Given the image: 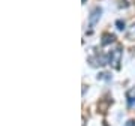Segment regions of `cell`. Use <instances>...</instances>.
Masks as SVG:
<instances>
[{
  "instance_id": "6da1fadb",
  "label": "cell",
  "mask_w": 135,
  "mask_h": 126,
  "mask_svg": "<svg viewBox=\"0 0 135 126\" xmlns=\"http://www.w3.org/2000/svg\"><path fill=\"white\" fill-rule=\"evenodd\" d=\"M120 62H122V47H117L108 54V63L114 69H120Z\"/></svg>"
},
{
  "instance_id": "7a4b0ae2",
  "label": "cell",
  "mask_w": 135,
  "mask_h": 126,
  "mask_svg": "<svg viewBox=\"0 0 135 126\" xmlns=\"http://www.w3.org/2000/svg\"><path fill=\"white\" fill-rule=\"evenodd\" d=\"M89 63H90L92 66H104V65L108 63V59L104 57V56L96 54V56H93V57H89Z\"/></svg>"
},
{
  "instance_id": "3957f363",
  "label": "cell",
  "mask_w": 135,
  "mask_h": 126,
  "mask_svg": "<svg viewBox=\"0 0 135 126\" xmlns=\"http://www.w3.org/2000/svg\"><path fill=\"white\" fill-rule=\"evenodd\" d=\"M101 14H102V9H101V8H95V9L92 11L90 18H89V24H90V27H93V26H95L98 21H99V18H101Z\"/></svg>"
},
{
  "instance_id": "277c9868",
  "label": "cell",
  "mask_w": 135,
  "mask_h": 126,
  "mask_svg": "<svg viewBox=\"0 0 135 126\" xmlns=\"http://www.w3.org/2000/svg\"><path fill=\"white\" fill-rule=\"evenodd\" d=\"M114 41H116V36H114V35L113 33H104L102 35V45H110L111 42H114Z\"/></svg>"
},
{
  "instance_id": "5b68a950",
  "label": "cell",
  "mask_w": 135,
  "mask_h": 126,
  "mask_svg": "<svg viewBox=\"0 0 135 126\" xmlns=\"http://www.w3.org/2000/svg\"><path fill=\"white\" fill-rule=\"evenodd\" d=\"M126 98H128V104H129V105H134V102H135V89L129 90L128 95H126Z\"/></svg>"
},
{
  "instance_id": "8992f818",
  "label": "cell",
  "mask_w": 135,
  "mask_h": 126,
  "mask_svg": "<svg viewBox=\"0 0 135 126\" xmlns=\"http://www.w3.org/2000/svg\"><path fill=\"white\" fill-rule=\"evenodd\" d=\"M128 39H135V23L132 24V27L128 32Z\"/></svg>"
},
{
  "instance_id": "52a82bcc",
  "label": "cell",
  "mask_w": 135,
  "mask_h": 126,
  "mask_svg": "<svg viewBox=\"0 0 135 126\" xmlns=\"http://www.w3.org/2000/svg\"><path fill=\"white\" fill-rule=\"evenodd\" d=\"M98 78H99V80H111V75L108 72H102V74L98 75Z\"/></svg>"
},
{
  "instance_id": "ba28073f",
  "label": "cell",
  "mask_w": 135,
  "mask_h": 126,
  "mask_svg": "<svg viewBox=\"0 0 135 126\" xmlns=\"http://www.w3.org/2000/svg\"><path fill=\"white\" fill-rule=\"evenodd\" d=\"M116 26H117V29H119V30H123V29H125V21L117 20V21H116Z\"/></svg>"
},
{
  "instance_id": "9c48e42d",
  "label": "cell",
  "mask_w": 135,
  "mask_h": 126,
  "mask_svg": "<svg viewBox=\"0 0 135 126\" xmlns=\"http://www.w3.org/2000/svg\"><path fill=\"white\" fill-rule=\"evenodd\" d=\"M126 126H135V120H129L126 123Z\"/></svg>"
},
{
  "instance_id": "30bf717a",
  "label": "cell",
  "mask_w": 135,
  "mask_h": 126,
  "mask_svg": "<svg viewBox=\"0 0 135 126\" xmlns=\"http://www.w3.org/2000/svg\"><path fill=\"white\" fill-rule=\"evenodd\" d=\"M83 3H86V0H83Z\"/></svg>"
}]
</instances>
